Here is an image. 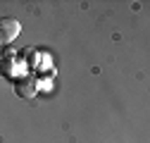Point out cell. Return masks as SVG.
<instances>
[{
    "mask_svg": "<svg viewBox=\"0 0 150 143\" xmlns=\"http://www.w3.org/2000/svg\"><path fill=\"white\" fill-rule=\"evenodd\" d=\"M17 33H19V22L12 19V17H3L0 19V45L14 41Z\"/></svg>",
    "mask_w": 150,
    "mask_h": 143,
    "instance_id": "cell-1",
    "label": "cell"
},
{
    "mask_svg": "<svg viewBox=\"0 0 150 143\" xmlns=\"http://www.w3.org/2000/svg\"><path fill=\"white\" fill-rule=\"evenodd\" d=\"M14 93L19 98H33L38 93V81L31 79V76H24V79H17L14 81Z\"/></svg>",
    "mask_w": 150,
    "mask_h": 143,
    "instance_id": "cell-2",
    "label": "cell"
}]
</instances>
